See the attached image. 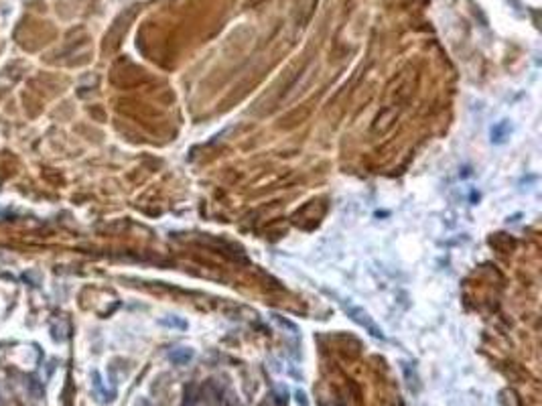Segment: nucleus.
I'll use <instances>...</instances> for the list:
<instances>
[{
  "mask_svg": "<svg viewBox=\"0 0 542 406\" xmlns=\"http://www.w3.org/2000/svg\"><path fill=\"white\" fill-rule=\"evenodd\" d=\"M160 325L164 327H173V329H181L185 331L187 329V321L181 319V317H168V319H160Z\"/></svg>",
  "mask_w": 542,
  "mask_h": 406,
  "instance_id": "obj_4",
  "label": "nucleus"
},
{
  "mask_svg": "<svg viewBox=\"0 0 542 406\" xmlns=\"http://www.w3.org/2000/svg\"><path fill=\"white\" fill-rule=\"evenodd\" d=\"M507 134H510V124H507L505 120L497 122V124L491 128V140H493V142H501Z\"/></svg>",
  "mask_w": 542,
  "mask_h": 406,
  "instance_id": "obj_3",
  "label": "nucleus"
},
{
  "mask_svg": "<svg viewBox=\"0 0 542 406\" xmlns=\"http://www.w3.org/2000/svg\"><path fill=\"white\" fill-rule=\"evenodd\" d=\"M339 304H341V309L347 313V317L351 319V321H355L359 327H363L371 337H376V339H386V335H384V331H382V327L369 317V313L367 311H363L361 307H357V304H353V302H349V300H345V298H341L339 300Z\"/></svg>",
  "mask_w": 542,
  "mask_h": 406,
  "instance_id": "obj_1",
  "label": "nucleus"
},
{
  "mask_svg": "<svg viewBox=\"0 0 542 406\" xmlns=\"http://www.w3.org/2000/svg\"><path fill=\"white\" fill-rule=\"evenodd\" d=\"M294 400H296V404H298V406H309L307 394H304L302 390H296V392H294Z\"/></svg>",
  "mask_w": 542,
  "mask_h": 406,
  "instance_id": "obj_5",
  "label": "nucleus"
},
{
  "mask_svg": "<svg viewBox=\"0 0 542 406\" xmlns=\"http://www.w3.org/2000/svg\"><path fill=\"white\" fill-rule=\"evenodd\" d=\"M193 349H189V347H177V349H173V351H168V361H173L175 365H185V363H189L191 359H193Z\"/></svg>",
  "mask_w": 542,
  "mask_h": 406,
  "instance_id": "obj_2",
  "label": "nucleus"
}]
</instances>
